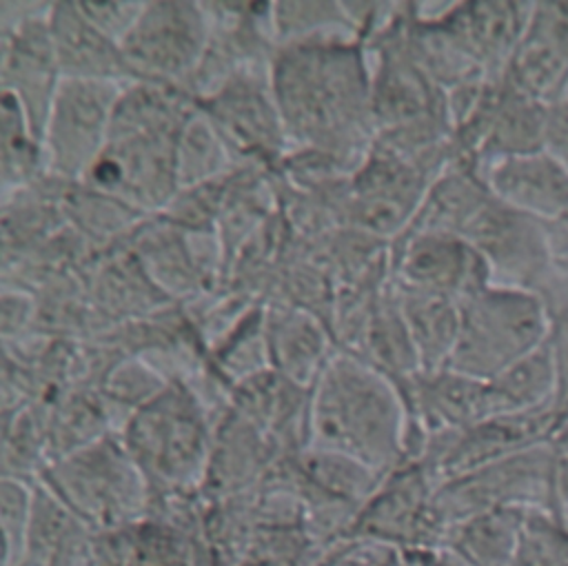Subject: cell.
<instances>
[{
	"mask_svg": "<svg viewBox=\"0 0 568 566\" xmlns=\"http://www.w3.org/2000/svg\"><path fill=\"white\" fill-rule=\"evenodd\" d=\"M271 91L288 151L324 153L351 173L375 142L371 67L359 40L277 47Z\"/></svg>",
	"mask_w": 568,
	"mask_h": 566,
	"instance_id": "6da1fadb",
	"label": "cell"
},
{
	"mask_svg": "<svg viewBox=\"0 0 568 566\" xmlns=\"http://www.w3.org/2000/svg\"><path fill=\"white\" fill-rule=\"evenodd\" d=\"M408 435L399 384L351 351L333 353L311 386L308 446L388 475L408 462Z\"/></svg>",
	"mask_w": 568,
	"mask_h": 566,
	"instance_id": "7a4b0ae2",
	"label": "cell"
},
{
	"mask_svg": "<svg viewBox=\"0 0 568 566\" xmlns=\"http://www.w3.org/2000/svg\"><path fill=\"white\" fill-rule=\"evenodd\" d=\"M120 437L144 475L151 499L200 495L206 479L213 424L200 395L182 380L140 406Z\"/></svg>",
	"mask_w": 568,
	"mask_h": 566,
	"instance_id": "3957f363",
	"label": "cell"
},
{
	"mask_svg": "<svg viewBox=\"0 0 568 566\" xmlns=\"http://www.w3.org/2000/svg\"><path fill=\"white\" fill-rule=\"evenodd\" d=\"M93 533L124 530L146 519L151 491L120 433H109L64 457L38 477Z\"/></svg>",
	"mask_w": 568,
	"mask_h": 566,
	"instance_id": "277c9868",
	"label": "cell"
},
{
	"mask_svg": "<svg viewBox=\"0 0 568 566\" xmlns=\"http://www.w3.org/2000/svg\"><path fill=\"white\" fill-rule=\"evenodd\" d=\"M550 315L526 291L486 284L459 302V329L450 371L490 382L546 344Z\"/></svg>",
	"mask_w": 568,
	"mask_h": 566,
	"instance_id": "5b68a950",
	"label": "cell"
},
{
	"mask_svg": "<svg viewBox=\"0 0 568 566\" xmlns=\"http://www.w3.org/2000/svg\"><path fill=\"white\" fill-rule=\"evenodd\" d=\"M433 506L446 528L490 511H561L557 455L541 444L448 477L435 486Z\"/></svg>",
	"mask_w": 568,
	"mask_h": 566,
	"instance_id": "8992f818",
	"label": "cell"
},
{
	"mask_svg": "<svg viewBox=\"0 0 568 566\" xmlns=\"http://www.w3.org/2000/svg\"><path fill=\"white\" fill-rule=\"evenodd\" d=\"M466 240L488 269L490 284L526 291L539 297L559 264L552 255L550 226L539 222L499 198L490 195L464 226Z\"/></svg>",
	"mask_w": 568,
	"mask_h": 566,
	"instance_id": "52a82bcc",
	"label": "cell"
},
{
	"mask_svg": "<svg viewBox=\"0 0 568 566\" xmlns=\"http://www.w3.org/2000/svg\"><path fill=\"white\" fill-rule=\"evenodd\" d=\"M209 40L211 18L204 4L146 2L120 47L131 80L186 91L206 53Z\"/></svg>",
	"mask_w": 568,
	"mask_h": 566,
	"instance_id": "ba28073f",
	"label": "cell"
},
{
	"mask_svg": "<svg viewBox=\"0 0 568 566\" xmlns=\"http://www.w3.org/2000/svg\"><path fill=\"white\" fill-rule=\"evenodd\" d=\"M124 84L80 78L60 80L42 133L49 175L64 182H82L106 149L113 111Z\"/></svg>",
	"mask_w": 568,
	"mask_h": 566,
	"instance_id": "9c48e42d",
	"label": "cell"
},
{
	"mask_svg": "<svg viewBox=\"0 0 568 566\" xmlns=\"http://www.w3.org/2000/svg\"><path fill=\"white\" fill-rule=\"evenodd\" d=\"M197 109L211 120L233 158L253 164L286 158L288 142L271 91V62L237 69L211 95L197 100Z\"/></svg>",
	"mask_w": 568,
	"mask_h": 566,
	"instance_id": "30bf717a",
	"label": "cell"
},
{
	"mask_svg": "<svg viewBox=\"0 0 568 566\" xmlns=\"http://www.w3.org/2000/svg\"><path fill=\"white\" fill-rule=\"evenodd\" d=\"M433 491L426 468L419 462H404L382 477L344 537L399 548H444L448 528L433 506Z\"/></svg>",
	"mask_w": 568,
	"mask_h": 566,
	"instance_id": "8fae6325",
	"label": "cell"
},
{
	"mask_svg": "<svg viewBox=\"0 0 568 566\" xmlns=\"http://www.w3.org/2000/svg\"><path fill=\"white\" fill-rule=\"evenodd\" d=\"M397 242L390 249V275L404 289L462 302L490 284L486 264L459 235L404 233Z\"/></svg>",
	"mask_w": 568,
	"mask_h": 566,
	"instance_id": "7c38bea8",
	"label": "cell"
},
{
	"mask_svg": "<svg viewBox=\"0 0 568 566\" xmlns=\"http://www.w3.org/2000/svg\"><path fill=\"white\" fill-rule=\"evenodd\" d=\"M504 78L546 107L568 98V0L532 2L526 33Z\"/></svg>",
	"mask_w": 568,
	"mask_h": 566,
	"instance_id": "4fadbf2b",
	"label": "cell"
},
{
	"mask_svg": "<svg viewBox=\"0 0 568 566\" xmlns=\"http://www.w3.org/2000/svg\"><path fill=\"white\" fill-rule=\"evenodd\" d=\"M60 80L49 16L2 29V91L20 102L40 140Z\"/></svg>",
	"mask_w": 568,
	"mask_h": 566,
	"instance_id": "5bb4252c",
	"label": "cell"
},
{
	"mask_svg": "<svg viewBox=\"0 0 568 566\" xmlns=\"http://www.w3.org/2000/svg\"><path fill=\"white\" fill-rule=\"evenodd\" d=\"M532 2H457L442 24L490 78H504L521 44Z\"/></svg>",
	"mask_w": 568,
	"mask_h": 566,
	"instance_id": "9a60e30c",
	"label": "cell"
},
{
	"mask_svg": "<svg viewBox=\"0 0 568 566\" xmlns=\"http://www.w3.org/2000/svg\"><path fill=\"white\" fill-rule=\"evenodd\" d=\"M504 204L539 222L568 220V171L544 149L497 160L479 171Z\"/></svg>",
	"mask_w": 568,
	"mask_h": 566,
	"instance_id": "2e32d148",
	"label": "cell"
},
{
	"mask_svg": "<svg viewBox=\"0 0 568 566\" xmlns=\"http://www.w3.org/2000/svg\"><path fill=\"white\" fill-rule=\"evenodd\" d=\"M49 33L62 78L131 82L122 47L93 27L75 2H55Z\"/></svg>",
	"mask_w": 568,
	"mask_h": 566,
	"instance_id": "e0dca14e",
	"label": "cell"
},
{
	"mask_svg": "<svg viewBox=\"0 0 568 566\" xmlns=\"http://www.w3.org/2000/svg\"><path fill=\"white\" fill-rule=\"evenodd\" d=\"M264 331L271 368L293 384L311 388L333 357L320 317L291 304L271 306L264 309Z\"/></svg>",
	"mask_w": 568,
	"mask_h": 566,
	"instance_id": "ac0fdd59",
	"label": "cell"
},
{
	"mask_svg": "<svg viewBox=\"0 0 568 566\" xmlns=\"http://www.w3.org/2000/svg\"><path fill=\"white\" fill-rule=\"evenodd\" d=\"M393 286L422 373L444 371L457 340L459 302L410 291L395 282Z\"/></svg>",
	"mask_w": 568,
	"mask_h": 566,
	"instance_id": "d6986e66",
	"label": "cell"
},
{
	"mask_svg": "<svg viewBox=\"0 0 568 566\" xmlns=\"http://www.w3.org/2000/svg\"><path fill=\"white\" fill-rule=\"evenodd\" d=\"M526 513L490 511L457 522L448 528L444 548L459 562V566H508Z\"/></svg>",
	"mask_w": 568,
	"mask_h": 566,
	"instance_id": "ffe728a7",
	"label": "cell"
},
{
	"mask_svg": "<svg viewBox=\"0 0 568 566\" xmlns=\"http://www.w3.org/2000/svg\"><path fill=\"white\" fill-rule=\"evenodd\" d=\"M271 31L277 47L322 40H359L342 2L271 4Z\"/></svg>",
	"mask_w": 568,
	"mask_h": 566,
	"instance_id": "44dd1931",
	"label": "cell"
},
{
	"mask_svg": "<svg viewBox=\"0 0 568 566\" xmlns=\"http://www.w3.org/2000/svg\"><path fill=\"white\" fill-rule=\"evenodd\" d=\"M175 164L180 189L215 182L226 178L231 171L233 155L224 140L217 135L211 120L200 109L193 111L178 135Z\"/></svg>",
	"mask_w": 568,
	"mask_h": 566,
	"instance_id": "7402d4cb",
	"label": "cell"
},
{
	"mask_svg": "<svg viewBox=\"0 0 568 566\" xmlns=\"http://www.w3.org/2000/svg\"><path fill=\"white\" fill-rule=\"evenodd\" d=\"M488 384L499 415L552 408L555 371L548 344L528 353Z\"/></svg>",
	"mask_w": 568,
	"mask_h": 566,
	"instance_id": "603a6c76",
	"label": "cell"
},
{
	"mask_svg": "<svg viewBox=\"0 0 568 566\" xmlns=\"http://www.w3.org/2000/svg\"><path fill=\"white\" fill-rule=\"evenodd\" d=\"M47 175L42 140L20 102L2 91V184L4 193L29 186Z\"/></svg>",
	"mask_w": 568,
	"mask_h": 566,
	"instance_id": "cb8c5ba5",
	"label": "cell"
},
{
	"mask_svg": "<svg viewBox=\"0 0 568 566\" xmlns=\"http://www.w3.org/2000/svg\"><path fill=\"white\" fill-rule=\"evenodd\" d=\"M508 566H568V524L561 511H528Z\"/></svg>",
	"mask_w": 568,
	"mask_h": 566,
	"instance_id": "d4e9b609",
	"label": "cell"
},
{
	"mask_svg": "<svg viewBox=\"0 0 568 566\" xmlns=\"http://www.w3.org/2000/svg\"><path fill=\"white\" fill-rule=\"evenodd\" d=\"M33 482L2 475L0 486V524L4 537L2 566H18L24 553V539L31 519Z\"/></svg>",
	"mask_w": 568,
	"mask_h": 566,
	"instance_id": "484cf974",
	"label": "cell"
},
{
	"mask_svg": "<svg viewBox=\"0 0 568 566\" xmlns=\"http://www.w3.org/2000/svg\"><path fill=\"white\" fill-rule=\"evenodd\" d=\"M82 16L98 27L104 36H109L113 42L122 44V40L129 36V31L135 27L138 18L144 11L146 2H75Z\"/></svg>",
	"mask_w": 568,
	"mask_h": 566,
	"instance_id": "4316f807",
	"label": "cell"
},
{
	"mask_svg": "<svg viewBox=\"0 0 568 566\" xmlns=\"http://www.w3.org/2000/svg\"><path fill=\"white\" fill-rule=\"evenodd\" d=\"M548 351L555 371V395H552V413L559 422L568 420V313L550 317L548 331Z\"/></svg>",
	"mask_w": 568,
	"mask_h": 566,
	"instance_id": "83f0119b",
	"label": "cell"
},
{
	"mask_svg": "<svg viewBox=\"0 0 568 566\" xmlns=\"http://www.w3.org/2000/svg\"><path fill=\"white\" fill-rule=\"evenodd\" d=\"M544 151L568 171V98L546 107Z\"/></svg>",
	"mask_w": 568,
	"mask_h": 566,
	"instance_id": "f1b7e54d",
	"label": "cell"
},
{
	"mask_svg": "<svg viewBox=\"0 0 568 566\" xmlns=\"http://www.w3.org/2000/svg\"><path fill=\"white\" fill-rule=\"evenodd\" d=\"M557 497L561 508H568V455L557 457Z\"/></svg>",
	"mask_w": 568,
	"mask_h": 566,
	"instance_id": "f546056e",
	"label": "cell"
},
{
	"mask_svg": "<svg viewBox=\"0 0 568 566\" xmlns=\"http://www.w3.org/2000/svg\"><path fill=\"white\" fill-rule=\"evenodd\" d=\"M548 444L552 446V451H555L557 457L568 455V420L557 424V428H555V433H552V437H550Z\"/></svg>",
	"mask_w": 568,
	"mask_h": 566,
	"instance_id": "4dcf8cb0",
	"label": "cell"
},
{
	"mask_svg": "<svg viewBox=\"0 0 568 566\" xmlns=\"http://www.w3.org/2000/svg\"><path fill=\"white\" fill-rule=\"evenodd\" d=\"M561 515H564V519H566V524H568V508H561Z\"/></svg>",
	"mask_w": 568,
	"mask_h": 566,
	"instance_id": "1f68e13d",
	"label": "cell"
}]
</instances>
